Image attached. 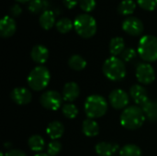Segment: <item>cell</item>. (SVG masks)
I'll list each match as a JSON object with an SVG mask.
<instances>
[{
    "label": "cell",
    "mask_w": 157,
    "mask_h": 156,
    "mask_svg": "<svg viewBox=\"0 0 157 156\" xmlns=\"http://www.w3.org/2000/svg\"><path fill=\"white\" fill-rule=\"evenodd\" d=\"M145 115L141 107L131 106L126 108L121 115V124L128 130H137L145 121Z\"/></svg>",
    "instance_id": "cell-1"
},
{
    "label": "cell",
    "mask_w": 157,
    "mask_h": 156,
    "mask_svg": "<svg viewBox=\"0 0 157 156\" xmlns=\"http://www.w3.org/2000/svg\"><path fill=\"white\" fill-rule=\"evenodd\" d=\"M74 29L80 37L89 39L97 32V21L87 13L80 14L74 20Z\"/></svg>",
    "instance_id": "cell-2"
},
{
    "label": "cell",
    "mask_w": 157,
    "mask_h": 156,
    "mask_svg": "<svg viewBox=\"0 0 157 156\" xmlns=\"http://www.w3.org/2000/svg\"><path fill=\"white\" fill-rule=\"evenodd\" d=\"M102 70L106 77L111 81L122 80L126 75V67L124 62L116 56L108 58L103 64Z\"/></svg>",
    "instance_id": "cell-3"
},
{
    "label": "cell",
    "mask_w": 157,
    "mask_h": 156,
    "mask_svg": "<svg viewBox=\"0 0 157 156\" xmlns=\"http://www.w3.org/2000/svg\"><path fill=\"white\" fill-rule=\"evenodd\" d=\"M85 111L89 119L101 118L108 111V103L99 95L89 96L85 102Z\"/></svg>",
    "instance_id": "cell-4"
},
{
    "label": "cell",
    "mask_w": 157,
    "mask_h": 156,
    "mask_svg": "<svg viewBox=\"0 0 157 156\" xmlns=\"http://www.w3.org/2000/svg\"><path fill=\"white\" fill-rule=\"evenodd\" d=\"M51 74L50 71L42 66H37L31 70L28 76V85L34 91H40L44 89L50 82Z\"/></svg>",
    "instance_id": "cell-5"
},
{
    "label": "cell",
    "mask_w": 157,
    "mask_h": 156,
    "mask_svg": "<svg viewBox=\"0 0 157 156\" xmlns=\"http://www.w3.org/2000/svg\"><path fill=\"white\" fill-rule=\"evenodd\" d=\"M138 53L140 57L147 62L157 60V38L153 35H145L141 38L138 45Z\"/></svg>",
    "instance_id": "cell-6"
},
{
    "label": "cell",
    "mask_w": 157,
    "mask_h": 156,
    "mask_svg": "<svg viewBox=\"0 0 157 156\" xmlns=\"http://www.w3.org/2000/svg\"><path fill=\"white\" fill-rule=\"evenodd\" d=\"M63 99V98L57 91L48 90L41 95L40 102L44 108L54 111L61 107Z\"/></svg>",
    "instance_id": "cell-7"
},
{
    "label": "cell",
    "mask_w": 157,
    "mask_h": 156,
    "mask_svg": "<svg viewBox=\"0 0 157 156\" xmlns=\"http://www.w3.org/2000/svg\"><path fill=\"white\" fill-rule=\"evenodd\" d=\"M137 80L144 85H150L155 79V73L153 66L149 63H140L136 68Z\"/></svg>",
    "instance_id": "cell-8"
},
{
    "label": "cell",
    "mask_w": 157,
    "mask_h": 156,
    "mask_svg": "<svg viewBox=\"0 0 157 156\" xmlns=\"http://www.w3.org/2000/svg\"><path fill=\"white\" fill-rule=\"evenodd\" d=\"M122 29L131 36H140L144 29V23L136 17H127L122 22Z\"/></svg>",
    "instance_id": "cell-9"
},
{
    "label": "cell",
    "mask_w": 157,
    "mask_h": 156,
    "mask_svg": "<svg viewBox=\"0 0 157 156\" xmlns=\"http://www.w3.org/2000/svg\"><path fill=\"white\" fill-rule=\"evenodd\" d=\"M109 100L112 108L115 109L125 108L130 101L128 94L122 89H114L109 96Z\"/></svg>",
    "instance_id": "cell-10"
},
{
    "label": "cell",
    "mask_w": 157,
    "mask_h": 156,
    "mask_svg": "<svg viewBox=\"0 0 157 156\" xmlns=\"http://www.w3.org/2000/svg\"><path fill=\"white\" fill-rule=\"evenodd\" d=\"M10 97L12 100L17 105H27L31 101L32 96L29 89L25 87H16L12 90Z\"/></svg>",
    "instance_id": "cell-11"
},
{
    "label": "cell",
    "mask_w": 157,
    "mask_h": 156,
    "mask_svg": "<svg viewBox=\"0 0 157 156\" xmlns=\"http://www.w3.org/2000/svg\"><path fill=\"white\" fill-rule=\"evenodd\" d=\"M17 29V23L15 19L9 16H5L0 21V35L3 38H9L13 36Z\"/></svg>",
    "instance_id": "cell-12"
},
{
    "label": "cell",
    "mask_w": 157,
    "mask_h": 156,
    "mask_svg": "<svg viewBox=\"0 0 157 156\" xmlns=\"http://www.w3.org/2000/svg\"><path fill=\"white\" fill-rule=\"evenodd\" d=\"M130 95L133 101L140 106L144 105L147 100H149L147 90L141 85L132 86L130 89Z\"/></svg>",
    "instance_id": "cell-13"
},
{
    "label": "cell",
    "mask_w": 157,
    "mask_h": 156,
    "mask_svg": "<svg viewBox=\"0 0 157 156\" xmlns=\"http://www.w3.org/2000/svg\"><path fill=\"white\" fill-rule=\"evenodd\" d=\"M80 95L79 86L75 82H69L64 85L63 89V98L65 101L72 102L78 98Z\"/></svg>",
    "instance_id": "cell-14"
},
{
    "label": "cell",
    "mask_w": 157,
    "mask_h": 156,
    "mask_svg": "<svg viewBox=\"0 0 157 156\" xmlns=\"http://www.w3.org/2000/svg\"><path fill=\"white\" fill-rule=\"evenodd\" d=\"M30 57L37 63H40V64L44 63L49 58V51L44 45H41V44L35 45L31 49Z\"/></svg>",
    "instance_id": "cell-15"
},
{
    "label": "cell",
    "mask_w": 157,
    "mask_h": 156,
    "mask_svg": "<svg viewBox=\"0 0 157 156\" xmlns=\"http://www.w3.org/2000/svg\"><path fill=\"white\" fill-rule=\"evenodd\" d=\"M46 133L52 140H57L61 138L64 133V126L60 121H52L46 128Z\"/></svg>",
    "instance_id": "cell-16"
},
{
    "label": "cell",
    "mask_w": 157,
    "mask_h": 156,
    "mask_svg": "<svg viewBox=\"0 0 157 156\" xmlns=\"http://www.w3.org/2000/svg\"><path fill=\"white\" fill-rule=\"evenodd\" d=\"M119 145L116 143H110L106 142L98 143L95 149L98 156H112L118 150Z\"/></svg>",
    "instance_id": "cell-17"
},
{
    "label": "cell",
    "mask_w": 157,
    "mask_h": 156,
    "mask_svg": "<svg viewBox=\"0 0 157 156\" xmlns=\"http://www.w3.org/2000/svg\"><path fill=\"white\" fill-rule=\"evenodd\" d=\"M145 118L152 121H157V101L156 100H147L144 105L141 106Z\"/></svg>",
    "instance_id": "cell-18"
},
{
    "label": "cell",
    "mask_w": 157,
    "mask_h": 156,
    "mask_svg": "<svg viewBox=\"0 0 157 156\" xmlns=\"http://www.w3.org/2000/svg\"><path fill=\"white\" fill-rule=\"evenodd\" d=\"M82 131L87 137H95L99 133V126L93 119H86L83 121Z\"/></svg>",
    "instance_id": "cell-19"
},
{
    "label": "cell",
    "mask_w": 157,
    "mask_h": 156,
    "mask_svg": "<svg viewBox=\"0 0 157 156\" xmlns=\"http://www.w3.org/2000/svg\"><path fill=\"white\" fill-rule=\"evenodd\" d=\"M39 22L40 27L43 29H51L55 23V15L52 11L51 10H45L41 13L39 18Z\"/></svg>",
    "instance_id": "cell-20"
},
{
    "label": "cell",
    "mask_w": 157,
    "mask_h": 156,
    "mask_svg": "<svg viewBox=\"0 0 157 156\" xmlns=\"http://www.w3.org/2000/svg\"><path fill=\"white\" fill-rule=\"evenodd\" d=\"M125 50V41L121 37H115L109 42V51L112 56H118Z\"/></svg>",
    "instance_id": "cell-21"
},
{
    "label": "cell",
    "mask_w": 157,
    "mask_h": 156,
    "mask_svg": "<svg viewBox=\"0 0 157 156\" xmlns=\"http://www.w3.org/2000/svg\"><path fill=\"white\" fill-rule=\"evenodd\" d=\"M68 65L71 69L75 71H82L86 66V61L81 55L74 54L69 58Z\"/></svg>",
    "instance_id": "cell-22"
},
{
    "label": "cell",
    "mask_w": 157,
    "mask_h": 156,
    "mask_svg": "<svg viewBox=\"0 0 157 156\" xmlns=\"http://www.w3.org/2000/svg\"><path fill=\"white\" fill-rule=\"evenodd\" d=\"M135 8L136 3L133 0H122L118 6V12L122 16H128L132 14Z\"/></svg>",
    "instance_id": "cell-23"
},
{
    "label": "cell",
    "mask_w": 157,
    "mask_h": 156,
    "mask_svg": "<svg viewBox=\"0 0 157 156\" xmlns=\"http://www.w3.org/2000/svg\"><path fill=\"white\" fill-rule=\"evenodd\" d=\"M28 144L33 152H40L45 146V142L40 135L35 134L29 137Z\"/></svg>",
    "instance_id": "cell-24"
},
{
    "label": "cell",
    "mask_w": 157,
    "mask_h": 156,
    "mask_svg": "<svg viewBox=\"0 0 157 156\" xmlns=\"http://www.w3.org/2000/svg\"><path fill=\"white\" fill-rule=\"evenodd\" d=\"M56 29L62 33V34H65L68 33L69 31L72 30V29L74 28V23L73 21L68 18V17H63L61 19H59L56 24H55Z\"/></svg>",
    "instance_id": "cell-25"
},
{
    "label": "cell",
    "mask_w": 157,
    "mask_h": 156,
    "mask_svg": "<svg viewBox=\"0 0 157 156\" xmlns=\"http://www.w3.org/2000/svg\"><path fill=\"white\" fill-rule=\"evenodd\" d=\"M120 156H142V151L135 144H127L121 149Z\"/></svg>",
    "instance_id": "cell-26"
},
{
    "label": "cell",
    "mask_w": 157,
    "mask_h": 156,
    "mask_svg": "<svg viewBox=\"0 0 157 156\" xmlns=\"http://www.w3.org/2000/svg\"><path fill=\"white\" fill-rule=\"evenodd\" d=\"M62 111H63V116L66 117L67 119H70V120L76 118V116L78 115V108H76L75 105H74L72 103L64 104Z\"/></svg>",
    "instance_id": "cell-27"
},
{
    "label": "cell",
    "mask_w": 157,
    "mask_h": 156,
    "mask_svg": "<svg viewBox=\"0 0 157 156\" xmlns=\"http://www.w3.org/2000/svg\"><path fill=\"white\" fill-rule=\"evenodd\" d=\"M62 150V143L59 141H52L47 148V153L50 156H56Z\"/></svg>",
    "instance_id": "cell-28"
},
{
    "label": "cell",
    "mask_w": 157,
    "mask_h": 156,
    "mask_svg": "<svg viewBox=\"0 0 157 156\" xmlns=\"http://www.w3.org/2000/svg\"><path fill=\"white\" fill-rule=\"evenodd\" d=\"M137 4L147 11L155 10L157 7V0H137Z\"/></svg>",
    "instance_id": "cell-29"
},
{
    "label": "cell",
    "mask_w": 157,
    "mask_h": 156,
    "mask_svg": "<svg viewBox=\"0 0 157 156\" xmlns=\"http://www.w3.org/2000/svg\"><path fill=\"white\" fill-rule=\"evenodd\" d=\"M96 0H79V6L85 12H91L96 7Z\"/></svg>",
    "instance_id": "cell-30"
},
{
    "label": "cell",
    "mask_w": 157,
    "mask_h": 156,
    "mask_svg": "<svg viewBox=\"0 0 157 156\" xmlns=\"http://www.w3.org/2000/svg\"><path fill=\"white\" fill-rule=\"evenodd\" d=\"M137 52L134 49L132 48H125V50L122 51V53L121 54V60L123 62H131L132 60H133L136 55H137Z\"/></svg>",
    "instance_id": "cell-31"
},
{
    "label": "cell",
    "mask_w": 157,
    "mask_h": 156,
    "mask_svg": "<svg viewBox=\"0 0 157 156\" xmlns=\"http://www.w3.org/2000/svg\"><path fill=\"white\" fill-rule=\"evenodd\" d=\"M43 7V2L41 0H31L28 6L29 10L33 13V14H37L39 13Z\"/></svg>",
    "instance_id": "cell-32"
},
{
    "label": "cell",
    "mask_w": 157,
    "mask_h": 156,
    "mask_svg": "<svg viewBox=\"0 0 157 156\" xmlns=\"http://www.w3.org/2000/svg\"><path fill=\"white\" fill-rule=\"evenodd\" d=\"M9 12H10V15H11L12 17H18V16L22 13V8H21L20 5L15 4V5H13V6L10 7Z\"/></svg>",
    "instance_id": "cell-33"
},
{
    "label": "cell",
    "mask_w": 157,
    "mask_h": 156,
    "mask_svg": "<svg viewBox=\"0 0 157 156\" xmlns=\"http://www.w3.org/2000/svg\"><path fill=\"white\" fill-rule=\"evenodd\" d=\"M6 156H27L26 154L18 149H12L6 154Z\"/></svg>",
    "instance_id": "cell-34"
},
{
    "label": "cell",
    "mask_w": 157,
    "mask_h": 156,
    "mask_svg": "<svg viewBox=\"0 0 157 156\" xmlns=\"http://www.w3.org/2000/svg\"><path fill=\"white\" fill-rule=\"evenodd\" d=\"M63 4L67 8L72 9L75 7L76 5H79V0H63Z\"/></svg>",
    "instance_id": "cell-35"
},
{
    "label": "cell",
    "mask_w": 157,
    "mask_h": 156,
    "mask_svg": "<svg viewBox=\"0 0 157 156\" xmlns=\"http://www.w3.org/2000/svg\"><path fill=\"white\" fill-rule=\"evenodd\" d=\"M18 3H27V2H30L31 0H16Z\"/></svg>",
    "instance_id": "cell-36"
},
{
    "label": "cell",
    "mask_w": 157,
    "mask_h": 156,
    "mask_svg": "<svg viewBox=\"0 0 157 156\" xmlns=\"http://www.w3.org/2000/svg\"><path fill=\"white\" fill-rule=\"evenodd\" d=\"M35 156H50L48 154H36Z\"/></svg>",
    "instance_id": "cell-37"
},
{
    "label": "cell",
    "mask_w": 157,
    "mask_h": 156,
    "mask_svg": "<svg viewBox=\"0 0 157 156\" xmlns=\"http://www.w3.org/2000/svg\"><path fill=\"white\" fill-rule=\"evenodd\" d=\"M1 156H4V154H3V153H1Z\"/></svg>",
    "instance_id": "cell-38"
}]
</instances>
